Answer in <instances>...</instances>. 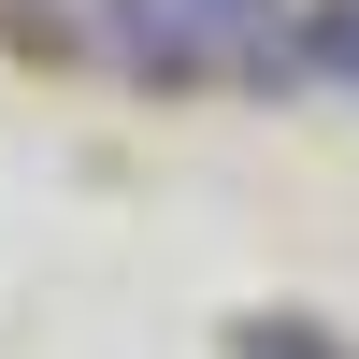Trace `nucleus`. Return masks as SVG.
I'll return each instance as SVG.
<instances>
[{
  "mask_svg": "<svg viewBox=\"0 0 359 359\" xmlns=\"http://www.w3.org/2000/svg\"><path fill=\"white\" fill-rule=\"evenodd\" d=\"M101 57H130V72H201V57H216V43H201V29H187V0H101Z\"/></svg>",
  "mask_w": 359,
  "mask_h": 359,
  "instance_id": "1",
  "label": "nucleus"
},
{
  "mask_svg": "<svg viewBox=\"0 0 359 359\" xmlns=\"http://www.w3.org/2000/svg\"><path fill=\"white\" fill-rule=\"evenodd\" d=\"M230 345H245V359H316V331H302V316H245Z\"/></svg>",
  "mask_w": 359,
  "mask_h": 359,
  "instance_id": "3",
  "label": "nucleus"
},
{
  "mask_svg": "<svg viewBox=\"0 0 359 359\" xmlns=\"http://www.w3.org/2000/svg\"><path fill=\"white\" fill-rule=\"evenodd\" d=\"M302 72L359 101V0H302Z\"/></svg>",
  "mask_w": 359,
  "mask_h": 359,
  "instance_id": "2",
  "label": "nucleus"
},
{
  "mask_svg": "<svg viewBox=\"0 0 359 359\" xmlns=\"http://www.w3.org/2000/svg\"><path fill=\"white\" fill-rule=\"evenodd\" d=\"M259 15H273V0H187V29H201V43H245Z\"/></svg>",
  "mask_w": 359,
  "mask_h": 359,
  "instance_id": "4",
  "label": "nucleus"
}]
</instances>
